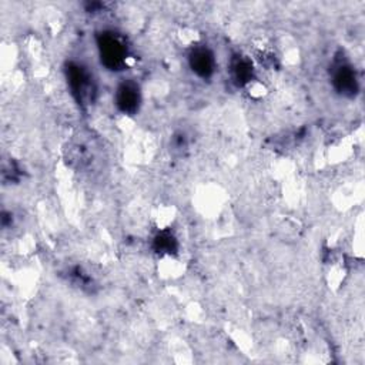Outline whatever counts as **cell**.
Returning a JSON list of instances; mask_svg holds the SVG:
<instances>
[{
    "instance_id": "obj_3",
    "label": "cell",
    "mask_w": 365,
    "mask_h": 365,
    "mask_svg": "<svg viewBox=\"0 0 365 365\" xmlns=\"http://www.w3.org/2000/svg\"><path fill=\"white\" fill-rule=\"evenodd\" d=\"M193 71H196L202 78H208L214 71V57L207 48H196L190 57Z\"/></svg>"
},
{
    "instance_id": "obj_2",
    "label": "cell",
    "mask_w": 365,
    "mask_h": 365,
    "mask_svg": "<svg viewBox=\"0 0 365 365\" xmlns=\"http://www.w3.org/2000/svg\"><path fill=\"white\" fill-rule=\"evenodd\" d=\"M116 102L121 112L127 114L134 113L139 109L140 103V91L134 83H123L117 89Z\"/></svg>"
},
{
    "instance_id": "obj_1",
    "label": "cell",
    "mask_w": 365,
    "mask_h": 365,
    "mask_svg": "<svg viewBox=\"0 0 365 365\" xmlns=\"http://www.w3.org/2000/svg\"><path fill=\"white\" fill-rule=\"evenodd\" d=\"M100 52L105 63L109 67H116L126 60V48L114 36H105L100 43Z\"/></svg>"
}]
</instances>
